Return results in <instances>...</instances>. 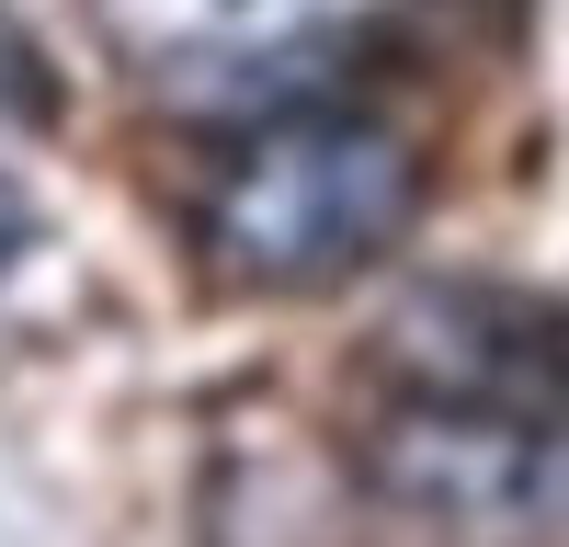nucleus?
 Masks as SVG:
<instances>
[{"label": "nucleus", "instance_id": "3", "mask_svg": "<svg viewBox=\"0 0 569 547\" xmlns=\"http://www.w3.org/2000/svg\"><path fill=\"white\" fill-rule=\"evenodd\" d=\"M388 0H91V34L160 91H228L353 46Z\"/></svg>", "mask_w": 569, "mask_h": 547}, {"label": "nucleus", "instance_id": "2", "mask_svg": "<svg viewBox=\"0 0 569 547\" xmlns=\"http://www.w3.org/2000/svg\"><path fill=\"white\" fill-rule=\"evenodd\" d=\"M365 479L410 525L467 547L569 536V365L558 377H399L365 422Z\"/></svg>", "mask_w": 569, "mask_h": 547}, {"label": "nucleus", "instance_id": "5", "mask_svg": "<svg viewBox=\"0 0 569 547\" xmlns=\"http://www.w3.org/2000/svg\"><path fill=\"white\" fill-rule=\"evenodd\" d=\"M12 240H23V195L0 182V262H12Z\"/></svg>", "mask_w": 569, "mask_h": 547}, {"label": "nucleus", "instance_id": "4", "mask_svg": "<svg viewBox=\"0 0 569 547\" xmlns=\"http://www.w3.org/2000/svg\"><path fill=\"white\" fill-rule=\"evenodd\" d=\"M0 115H12V126L46 115V69H34V46L12 34V12H0Z\"/></svg>", "mask_w": 569, "mask_h": 547}, {"label": "nucleus", "instance_id": "1", "mask_svg": "<svg viewBox=\"0 0 569 547\" xmlns=\"http://www.w3.org/2000/svg\"><path fill=\"white\" fill-rule=\"evenodd\" d=\"M421 217L410 126L365 103H284L240 126L194 195V251L240 297H319L376 274Z\"/></svg>", "mask_w": 569, "mask_h": 547}]
</instances>
